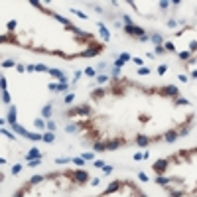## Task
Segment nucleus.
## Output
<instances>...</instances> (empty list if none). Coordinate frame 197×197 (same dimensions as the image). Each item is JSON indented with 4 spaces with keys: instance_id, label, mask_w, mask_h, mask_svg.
<instances>
[{
    "instance_id": "nucleus-43",
    "label": "nucleus",
    "mask_w": 197,
    "mask_h": 197,
    "mask_svg": "<svg viewBox=\"0 0 197 197\" xmlns=\"http://www.w3.org/2000/svg\"><path fill=\"white\" fill-rule=\"evenodd\" d=\"M128 59H130V53H128V51H122V53H120V61H124V63H126Z\"/></svg>"
},
{
    "instance_id": "nucleus-12",
    "label": "nucleus",
    "mask_w": 197,
    "mask_h": 197,
    "mask_svg": "<svg viewBox=\"0 0 197 197\" xmlns=\"http://www.w3.org/2000/svg\"><path fill=\"white\" fill-rule=\"evenodd\" d=\"M6 118H8L10 124H18L16 122V107H14V105H10L8 107V116H6Z\"/></svg>"
},
{
    "instance_id": "nucleus-28",
    "label": "nucleus",
    "mask_w": 197,
    "mask_h": 197,
    "mask_svg": "<svg viewBox=\"0 0 197 197\" xmlns=\"http://www.w3.org/2000/svg\"><path fill=\"white\" fill-rule=\"evenodd\" d=\"M105 97V89H95L93 91V98H101Z\"/></svg>"
},
{
    "instance_id": "nucleus-56",
    "label": "nucleus",
    "mask_w": 197,
    "mask_h": 197,
    "mask_svg": "<svg viewBox=\"0 0 197 197\" xmlns=\"http://www.w3.org/2000/svg\"><path fill=\"white\" fill-rule=\"evenodd\" d=\"M175 26H177L175 20H168V28H175Z\"/></svg>"
},
{
    "instance_id": "nucleus-51",
    "label": "nucleus",
    "mask_w": 197,
    "mask_h": 197,
    "mask_svg": "<svg viewBox=\"0 0 197 197\" xmlns=\"http://www.w3.org/2000/svg\"><path fill=\"white\" fill-rule=\"evenodd\" d=\"M148 73H150L148 67H140V69H138V75H148Z\"/></svg>"
},
{
    "instance_id": "nucleus-9",
    "label": "nucleus",
    "mask_w": 197,
    "mask_h": 197,
    "mask_svg": "<svg viewBox=\"0 0 197 197\" xmlns=\"http://www.w3.org/2000/svg\"><path fill=\"white\" fill-rule=\"evenodd\" d=\"M124 183L122 181H112V183H110V185H108L107 189H105V195H110V193H115V191H118V189L122 187Z\"/></svg>"
},
{
    "instance_id": "nucleus-54",
    "label": "nucleus",
    "mask_w": 197,
    "mask_h": 197,
    "mask_svg": "<svg viewBox=\"0 0 197 197\" xmlns=\"http://www.w3.org/2000/svg\"><path fill=\"white\" fill-rule=\"evenodd\" d=\"M103 172L107 173V175H108V173H112V166H105V168H103Z\"/></svg>"
},
{
    "instance_id": "nucleus-61",
    "label": "nucleus",
    "mask_w": 197,
    "mask_h": 197,
    "mask_svg": "<svg viewBox=\"0 0 197 197\" xmlns=\"http://www.w3.org/2000/svg\"><path fill=\"white\" fill-rule=\"evenodd\" d=\"M16 69H18V71H20V73H24V69H26V67L22 65V63H18V65H16Z\"/></svg>"
},
{
    "instance_id": "nucleus-57",
    "label": "nucleus",
    "mask_w": 197,
    "mask_h": 197,
    "mask_svg": "<svg viewBox=\"0 0 197 197\" xmlns=\"http://www.w3.org/2000/svg\"><path fill=\"white\" fill-rule=\"evenodd\" d=\"M138 177H140V180H142V181H150V180H148V175H146V173H142V172L138 173Z\"/></svg>"
},
{
    "instance_id": "nucleus-48",
    "label": "nucleus",
    "mask_w": 197,
    "mask_h": 197,
    "mask_svg": "<svg viewBox=\"0 0 197 197\" xmlns=\"http://www.w3.org/2000/svg\"><path fill=\"white\" fill-rule=\"evenodd\" d=\"M71 162H73V164H77V166H83V164H85V160H83V158H73Z\"/></svg>"
},
{
    "instance_id": "nucleus-15",
    "label": "nucleus",
    "mask_w": 197,
    "mask_h": 197,
    "mask_svg": "<svg viewBox=\"0 0 197 197\" xmlns=\"http://www.w3.org/2000/svg\"><path fill=\"white\" fill-rule=\"evenodd\" d=\"M150 41H152V43H154V45H162V41H164V38H162V36H160V34H152V36H150Z\"/></svg>"
},
{
    "instance_id": "nucleus-34",
    "label": "nucleus",
    "mask_w": 197,
    "mask_h": 197,
    "mask_svg": "<svg viewBox=\"0 0 197 197\" xmlns=\"http://www.w3.org/2000/svg\"><path fill=\"white\" fill-rule=\"evenodd\" d=\"M57 91H61V93H67V91H69V85H67V83H57Z\"/></svg>"
},
{
    "instance_id": "nucleus-1",
    "label": "nucleus",
    "mask_w": 197,
    "mask_h": 197,
    "mask_svg": "<svg viewBox=\"0 0 197 197\" xmlns=\"http://www.w3.org/2000/svg\"><path fill=\"white\" fill-rule=\"evenodd\" d=\"M65 175H67V177H71L73 181H77V183H87V181H89V172H85V170H75V172H67Z\"/></svg>"
},
{
    "instance_id": "nucleus-33",
    "label": "nucleus",
    "mask_w": 197,
    "mask_h": 197,
    "mask_svg": "<svg viewBox=\"0 0 197 197\" xmlns=\"http://www.w3.org/2000/svg\"><path fill=\"white\" fill-rule=\"evenodd\" d=\"M81 158L85 160V162H91V160H95V154H93V152H85Z\"/></svg>"
},
{
    "instance_id": "nucleus-32",
    "label": "nucleus",
    "mask_w": 197,
    "mask_h": 197,
    "mask_svg": "<svg viewBox=\"0 0 197 197\" xmlns=\"http://www.w3.org/2000/svg\"><path fill=\"white\" fill-rule=\"evenodd\" d=\"M69 10H71V14H75V16L83 18V20H87V14H85V12H79V10H75V8H69Z\"/></svg>"
},
{
    "instance_id": "nucleus-50",
    "label": "nucleus",
    "mask_w": 197,
    "mask_h": 197,
    "mask_svg": "<svg viewBox=\"0 0 197 197\" xmlns=\"http://www.w3.org/2000/svg\"><path fill=\"white\" fill-rule=\"evenodd\" d=\"M110 75H112V79H116V77H120V69H118V67H115Z\"/></svg>"
},
{
    "instance_id": "nucleus-38",
    "label": "nucleus",
    "mask_w": 197,
    "mask_h": 197,
    "mask_svg": "<svg viewBox=\"0 0 197 197\" xmlns=\"http://www.w3.org/2000/svg\"><path fill=\"white\" fill-rule=\"evenodd\" d=\"M189 130H191V126H183V128H180L177 132H180V136H187Z\"/></svg>"
},
{
    "instance_id": "nucleus-16",
    "label": "nucleus",
    "mask_w": 197,
    "mask_h": 197,
    "mask_svg": "<svg viewBox=\"0 0 197 197\" xmlns=\"http://www.w3.org/2000/svg\"><path fill=\"white\" fill-rule=\"evenodd\" d=\"M41 116H43V118H49V120H51V103H48L45 107L41 108Z\"/></svg>"
},
{
    "instance_id": "nucleus-29",
    "label": "nucleus",
    "mask_w": 197,
    "mask_h": 197,
    "mask_svg": "<svg viewBox=\"0 0 197 197\" xmlns=\"http://www.w3.org/2000/svg\"><path fill=\"white\" fill-rule=\"evenodd\" d=\"M22 168H24L22 164H14V166H12V175H18V173L22 172Z\"/></svg>"
},
{
    "instance_id": "nucleus-30",
    "label": "nucleus",
    "mask_w": 197,
    "mask_h": 197,
    "mask_svg": "<svg viewBox=\"0 0 197 197\" xmlns=\"http://www.w3.org/2000/svg\"><path fill=\"white\" fill-rule=\"evenodd\" d=\"M95 79H97V83H101V85H103V83H107V81H108V75H105V73H101V75H97V77H95Z\"/></svg>"
},
{
    "instance_id": "nucleus-37",
    "label": "nucleus",
    "mask_w": 197,
    "mask_h": 197,
    "mask_svg": "<svg viewBox=\"0 0 197 197\" xmlns=\"http://www.w3.org/2000/svg\"><path fill=\"white\" fill-rule=\"evenodd\" d=\"M36 71H40V73H43V71H48V73H49L48 65H43V63H38V65H36Z\"/></svg>"
},
{
    "instance_id": "nucleus-22",
    "label": "nucleus",
    "mask_w": 197,
    "mask_h": 197,
    "mask_svg": "<svg viewBox=\"0 0 197 197\" xmlns=\"http://www.w3.org/2000/svg\"><path fill=\"white\" fill-rule=\"evenodd\" d=\"M51 16L55 18V20H57V22H61V24H65V26H69V24H71V22H69V20H67V18H63V16H59V14H55V12H51Z\"/></svg>"
},
{
    "instance_id": "nucleus-46",
    "label": "nucleus",
    "mask_w": 197,
    "mask_h": 197,
    "mask_svg": "<svg viewBox=\"0 0 197 197\" xmlns=\"http://www.w3.org/2000/svg\"><path fill=\"white\" fill-rule=\"evenodd\" d=\"M164 49H168V51H175V48H173V43H172V41H166Z\"/></svg>"
},
{
    "instance_id": "nucleus-53",
    "label": "nucleus",
    "mask_w": 197,
    "mask_h": 197,
    "mask_svg": "<svg viewBox=\"0 0 197 197\" xmlns=\"http://www.w3.org/2000/svg\"><path fill=\"white\" fill-rule=\"evenodd\" d=\"M170 4H172V2H160V8H162V10H168V8H170Z\"/></svg>"
},
{
    "instance_id": "nucleus-40",
    "label": "nucleus",
    "mask_w": 197,
    "mask_h": 197,
    "mask_svg": "<svg viewBox=\"0 0 197 197\" xmlns=\"http://www.w3.org/2000/svg\"><path fill=\"white\" fill-rule=\"evenodd\" d=\"M41 164V158H38V160H32V162H28V168H36V166Z\"/></svg>"
},
{
    "instance_id": "nucleus-6",
    "label": "nucleus",
    "mask_w": 197,
    "mask_h": 197,
    "mask_svg": "<svg viewBox=\"0 0 197 197\" xmlns=\"http://www.w3.org/2000/svg\"><path fill=\"white\" fill-rule=\"evenodd\" d=\"M101 49H103L101 45H91V48H87V49H85V51L81 53V57H95V55H97Z\"/></svg>"
},
{
    "instance_id": "nucleus-45",
    "label": "nucleus",
    "mask_w": 197,
    "mask_h": 197,
    "mask_svg": "<svg viewBox=\"0 0 197 197\" xmlns=\"http://www.w3.org/2000/svg\"><path fill=\"white\" fill-rule=\"evenodd\" d=\"M55 128H57V126H55V122H53V120H48V130H49V132H53Z\"/></svg>"
},
{
    "instance_id": "nucleus-47",
    "label": "nucleus",
    "mask_w": 197,
    "mask_h": 197,
    "mask_svg": "<svg viewBox=\"0 0 197 197\" xmlns=\"http://www.w3.org/2000/svg\"><path fill=\"white\" fill-rule=\"evenodd\" d=\"M166 71H168V65H160L158 67V75H166Z\"/></svg>"
},
{
    "instance_id": "nucleus-26",
    "label": "nucleus",
    "mask_w": 197,
    "mask_h": 197,
    "mask_svg": "<svg viewBox=\"0 0 197 197\" xmlns=\"http://www.w3.org/2000/svg\"><path fill=\"white\" fill-rule=\"evenodd\" d=\"M175 105H180V107H185V105H189V101L185 97H177L175 98Z\"/></svg>"
},
{
    "instance_id": "nucleus-23",
    "label": "nucleus",
    "mask_w": 197,
    "mask_h": 197,
    "mask_svg": "<svg viewBox=\"0 0 197 197\" xmlns=\"http://www.w3.org/2000/svg\"><path fill=\"white\" fill-rule=\"evenodd\" d=\"M34 124H36V128H40V130H43V128H48V122H43L41 118H36V120H34Z\"/></svg>"
},
{
    "instance_id": "nucleus-55",
    "label": "nucleus",
    "mask_w": 197,
    "mask_h": 197,
    "mask_svg": "<svg viewBox=\"0 0 197 197\" xmlns=\"http://www.w3.org/2000/svg\"><path fill=\"white\" fill-rule=\"evenodd\" d=\"M115 67H118V69H122V67H124V61H120V59H116V61H115Z\"/></svg>"
},
{
    "instance_id": "nucleus-2",
    "label": "nucleus",
    "mask_w": 197,
    "mask_h": 197,
    "mask_svg": "<svg viewBox=\"0 0 197 197\" xmlns=\"http://www.w3.org/2000/svg\"><path fill=\"white\" fill-rule=\"evenodd\" d=\"M170 162H172L170 158H162V160H158L156 164H154V172H156L158 175H162V173L170 168Z\"/></svg>"
},
{
    "instance_id": "nucleus-64",
    "label": "nucleus",
    "mask_w": 197,
    "mask_h": 197,
    "mask_svg": "<svg viewBox=\"0 0 197 197\" xmlns=\"http://www.w3.org/2000/svg\"><path fill=\"white\" fill-rule=\"evenodd\" d=\"M191 77H193V79H197V69H193V71H191Z\"/></svg>"
},
{
    "instance_id": "nucleus-44",
    "label": "nucleus",
    "mask_w": 197,
    "mask_h": 197,
    "mask_svg": "<svg viewBox=\"0 0 197 197\" xmlns=\"http://www.w3.org/2000/svg\"><path fill=\"white\" fill-rule=\"evenodd\" d=\"M6 28H8V32H12V30L16 28V20H10L8 24H6Z\"/></svg>"
},
{
    "instance_id": "nucleus-20",
    "label": "nucleus",
    "mask_w": 197,
    "mask_h": 197,
    "mask_svg": "<svg viewBox=\"0 0 197 197\" xmlns=\"http://www.w3.org/2000/svg\"><path fill=\"white\" fill-rule=\"evenodd\" d=\"M28 140L40 142V140H43V134H38V132H30V134H28Z\"/></svg>"
},
{
    "instance_id": "nucleus-49",
    "label": "nucleus",
    "mask_w": 197,
    "mask_h": 197,
    "mask_svg": "<svg viewBox=\"0 0 197 197\" xmlns=\"http://www.w3.org/2000/svg\"><path fill=\"white\" fill-rule=\"evenodd\" d=\"M105 162H103V160H97V162H95V168H98V170H103V168H105Z\"/></svg>"
},
{
    "instance_id": "nucleus-5",
    "label": "nucleus",
    "mask_w": 197,
    "mask_h": 197,
    "mask_svg": "<svg viewBox=\"0 0 197 197\" xmlns=\"http://www.w3.org/2000/svg\"><path fill=\"white\" fill-rule=\"evenodd\" d=\"M160 95H164V97H177L180 95V89L175 85H166V87L160 89Z\"/></svg>"
},
{
    "instance_id": "nucleus-13",
    "label": "nucleus",
    "mask_w": 197,
    "mask_h": 197,
    "mask_svg": "<svg viewBox=\"0 0 197 197\" xmlns=\"http://www.w3.org/2000/svg\"><path fill=\"white\" fill-rule=\"evenodd\" d=\"M148 144H150V138H148V136H144V134H138V136H136V146L146 148Z\"/></svg>"
},
{
    "instance_id": "nucleus-52",
    "label": "nucleus",
    "mask_w": 197,
    "mask_h": 197,
    "mask_svg": "<svg viewBox=\"0 0 197 197\" xmlns=\"http://www.w3.org/2000/svg\"><path fill=\"white\" fill-rule=\"evenodd\" d=\"M170 195L172 197H183V193H181V191H173V189H170Z\"/></svg>"
},
{
    "instance_id": "nucleus-8",
    "label": "nucleus",
    "mask_w": 197,
    "mask_h": 197,
    "mask_svg": "<svg viewBox=\"0 0 197 197\" xmlns=\"http://www.w3.org/2000/svg\"><path fill=\"white\" fill-rule=\"evenodd\" d=\"M177 138H180V132H177V130H168L164 134V140L168 142V144H173Z\"/></svg>"
},
{
    "instance_id": "nucleus-31",
    "label": "nucleus",
    "mask_w": 197,
    "mask_h": 197,
    "mask_svg": "<svg viewBox=\"0 0 197 197\" xmlns=\"http://www.w3.org/2000/svg\"><path fill=\"white\" fill-rule=\"evenodd\" d=\"M85 75H87V77H97V71H95V67H87V69H85Z\"/></svg>"
},
{
    "instance_id": "nucleus-3",
    "label": "nucleus",
    "mask_w": 197,
    "mask_h": 197,
    "mask_svg": "<svg viewBox=\"0 0 197 197\" xmlns=\"http://www.w3.org/2000/svg\"><path fill=\"white\" fill-rule=\"evenodd\" d=\"M124 32L128 34V36H138V38L146 36L144 28H140V26H134V24H130V26H126V24H124Z\"/></svg>"
},
{
    "instance_id": "nucleus-18",
    "label": "nucleus",
    "mask_w": 197,
    "mask_h": 197,
    "mask_svg": "<svg viewBox=\"0 0 197 197\" xmlns=\"http://www.w3.org/2000/svg\"><path fill=\"white\" fill-rule=\"evenodd\" d=\"M43 142H48V144H51V142H55V134L53 132H43Z\"/></svg>"
},
{
    "instance_id": "nucleus-63",
    "label": "nucleus",
    "mask_w": 197,
    "mask_h": 197,
    "mask_svg": "<svg viewBox=\"0 0 197 197\" xmlns=\"http://www.w3.org/2000/svg\"><path fill=\"white\" fill-rule=\"evenodd\" d=\"M191 49H197V41H191V45H189Z\"/></svg>"
},
{
    "instance_id": "nucleus-35",
    "label": "nucleus",
    "mask_w": 197,
    "mask_h": 197,
    "mask_svg": "<svg viewBox=\"0 0 197 197\" xmlns=\"http://www.w3.org/2000/svg\"><path fill=\"white\" fill-rule=\"evenodd\" d=\"M2 134H4L6 138H10V140H16V136H14V134H12V132H10L8 128H2Z\"/></svg>"
},
{
    "instance_id": "nucleus-19",
    "label": "nucleus",
    "mask_w": 197,
    "mask_h": 197,
    "mask_svg": "<svg viewBox=\"0 0 197 197\" xmlns=\"http://www.w3.org/2000/svg\"><path fill=\"white\" fill-rule=\"evenodd\" d=\"M12 130H16V132H20V134H22V136H24V138H28V134H30V132L26 130V128H22V126H20V124H12Z\"/></svg>"
},
{
    "instance_id": "nucleus-60",
    "label": "nucleus",
    "mask_w": 197,
    "mask_h": 197,
    "mask_svg": "<svg viewBox=\"0 0 197 197\" xmlns=\"http://www.w3.org/2000/svg\"><path fill=\"white\" fill-rule=\"evenodd\" d=\"M98 183H101L98 177H93V180H91V185H98Z\"/></svg>"
},
{
    "instance_id": "nucleus-24",
    "label": "nucleus",
    "mask_w": 197,
    "mask_h": 197,
    "mask_svg": "<svg viewBox=\"0 0 197 197\" xmlns=\"http://www.w3.org/2000/svg\"><path fill=\"white\" fill-rule=\"evenodd\" d=\"M45 180V175H34L32 180H30V185H38L40 181H43Z\"/></svg>"
},
{
    "instance_id": "nucleus-11",
    "label": "nucleus",
    "mask_w": 197,
    "mask_h": 197,
    "mask_svg": "<svg viewBox=\"0 0 197 197\" xmlns=\"http://www.w3.org/2000/svg\"><path fill=\"white\" fill-rule=\"evenodd\" d=\"M98 32H101V36H103V41H108L110 40V34H108V30H107V26L103 24V22H98Z\"/></svg>"
},
{
    "instance_id": "nucleus-10",
    "label": "nucleus",
    "mask_w": 197,
    "mask_h": 197,
    "mask_svg": "<svg viewBox=\"0 0 197 197\" xmlns=\"http://www.w3.org/2000/svg\"><path fill=\"white\" fill-rule=\"evenodd\" d=\"M38 158H41L40 150H38V148H30V150H28V154H26V160H28V162H32V160H38Z\"/></svg>"
},
{
    "instance_id": "nucleus-14",
    "label": "nucleus",
    "mask_w": 197,
    "mask_h": 197,
    "mask_svg": "<svg viewBox=\"0 0 197 197\" xmlns=\"http://www.w3.org/2000/svg\"><path fill=\"white\" fill-rule=\"evenodd\" d=\"M122 146V140H108L107 142V150H118V148Z\"/></svg>"
},
{
    "instance_id": "nucleus-42",
    "label": "nucleus",
    "mask_w": 197,
    "mask_h": 197,
    "mask_svg": "<svg viewBox=\"0 0 197 197\" xmlns=\"http://www.w3.org/2000/svg\"><path fill=\"white\" fill-rule=\"evenodd\" d=\"M71 160H73V158H57V160H55V164H69Z\"/></svg>"
},
{
    "instance_id": "nucleus-4",
    "label": "nucleus",
    "mask_w": 197,
    "mask_h": 197,
    "mask_svg": "<svg viewBox=\"0 0 197 197\" xmlns=\"http://www.w3.org/2000/svg\"><path fill=\"white\" fill-rule=\"evenodd\" d=\"M91 115V107L89 105H81V107L69 110V116H89Z\"/></svg>"
},
{
    "instance_id": "nucleus-27",
    "label": "nucleus",
    "mask_w": 197,
    "mask_h": 197,
    "mask_svg": "<svg viewBox=\"0 0 197 197\" xmlns=\"http://www.w3.org/2000/svg\"><path fill=\"white\" fill-rule=\"evenodd\" d=\"M180 59H181V61H189V59H191V51H181Z\"/></svg>"
},
{
    "instance_id": "nucleus-58",
    "label": "nucleus",
    "mask_w": 197,
    "mask_h": 197,
    "mask_svg": "<svg viewBox=\"0 0 197 197\" xmlns=\"http://www.w3.org/2000/svg\"><path fill=\"white\" fill-rule=\"evenodd\" d=\"M164 51H166L164 45H158V48H156V53H158V55H160V53H164Z\"/></svg>"
},
{
    "instance_id": "nucleus-17",
    "label": "nucleus",
    "mask_w": 197,
    "mask_h": 197,
    "mask_svg": "<svg viewBox=\"0 0 197 197\" xmlns=\"http://www.w3.org/2000/svg\"><path fill=\"white\" fill-rule=\"evenodd\" d=\"M93 150L98 152V154L105 152V150H107V142H95V144H93Z\"/></svg>"
},
{
    "instance_id": "nucleus-7",
    "label": "nucleus",
    "mask_w": 197,
    "mask_h": 197,
    "mask_svg": "<svg viewBox=\"0 0 197 197\" xmlns=\"http://www.w3.org/2000/svg\"><path fill=\"white\" fill-rule=\"evenodd\" d=\"M49 75H51L53 79H57L59 83H67V75H63L61 69H49Z\"/></svg>"
},
{
    "instance_id": "nucleus-25",
    "label": "nucleus",
    "mask_w": 197,
    "mask_h": 197,
    "mask_svg": "<svg viewBox=\"0 0 197 197\" xmlns=\"http://www.w3.org/2000/svg\"><path fill=\"white\" fill-rule=\"evenodd\" d=\"M2 101H4L6 105H10V103H12V97H10L8 91H2Z\"/></svg>"
},
{
    "instance_id": "nucleus-36",
    "label": "nucleus",
    "mask_w": 197,
    "mask_h": 197,
    "mask_svg": "<svg viewBox=\"0 0 197 197\" xmlns=\"http://www.w3.org/2000/svg\"><path fill=\"white\" fill-rule=\"evenodd\" d=\"M73 101H75V95H73V93H67V95H65V105H71Z\"/></svg>"
},
{
    "instance_id": "nucleus-21",
    "label": "nucleus",
    "mask_w": 197,
    "mask_h": 197,
    "mask_svg": "<svg viewBox=\"0 0 197 197\" xmlns=\"http://www.w3.org/2000/svg\"><path fill=\"white\" fill-rule=\"evenodd\" d=\"M170 181H172V180H170V177H166V175H158V177H156V183H158V185H168Z\"/></svg>"
},
{
    "instance_id": "nucleus-62",
    "label": "nucleus",
    "mask_w": 197,
    "mask_h": 197,
    "mask_svg": "<svg viewBox=\"0 0 197 197\" xmlns=\"http://www.w3.org/2000/svg\"><path fill=\"white\" fill-rule=\"evenodd\" d=\"M26 71H28V73H32V71H36V65H28V67H26Z\"/></svg>"
},
{
    "instance_id": "nucleus-41",
    "label": "nucleus",
    "mask_w": 197,
    "mask_h": 197,
    "mask_svg": "<svg viewBox=\"0 0 197 197\" xmlns=\"http://www.w3.org/2000/svg\"><path fill=\"white\" fill-rule=\"evenodd\" d=\"M6 87H8V81H6V77H0V89L6 91Z\"/></svg>"
},
{
    "instance_id": "nucleus-39",
    "label": "nucleus",
    "mask_w": 197,
    "mask_h": 197,
    "mask_svg": "<svg viewBox=\"0 0 197 197\" xmlns=\"http://www.w3.org/2000/svg\"><path fill=\"white\" fill-rule=\"evenodd\" d=\"M14 65H16L14 59H6V61H2V67H14Z\"/></svg>"
},
{
    "instance_id": "nucleus-59",
    "label": "nucleus",
    "mask_w": 197,
    "mask_h": 197,
    "mask_svg": "<svg viewBox=\"0 0 197 197\" xmlns=\"http://www.w3.org/2000/svg\"><path fill=\"white\" fill-rule=\"evenodd\" d=\"M14 197H24V189H18L16 193H14Z\"/></svg>"
}]
</instances>
